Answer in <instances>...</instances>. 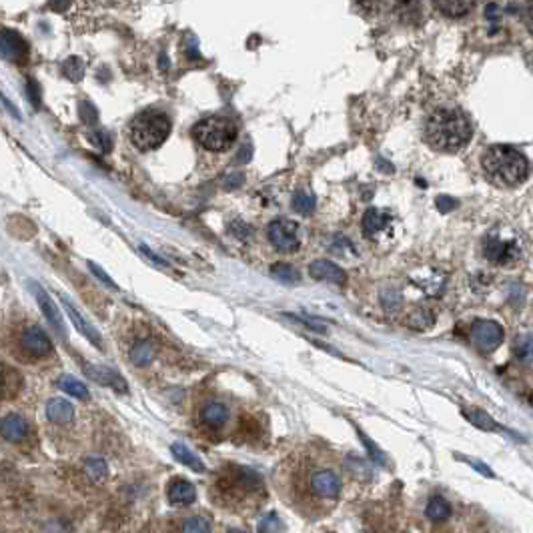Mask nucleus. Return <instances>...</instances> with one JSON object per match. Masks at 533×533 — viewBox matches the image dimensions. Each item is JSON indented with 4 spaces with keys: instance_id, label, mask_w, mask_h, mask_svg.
Listing matches in <instances>:
<instances>
[{
    "instance_id": "f257e3e1",
    "label": "nucleus",
    "mask_w": 533,
    "mask_h": 533,
    "mask_svg": "<svg viewBox=\"0 0 533 533\" xmlns=\"http://www.w3.org/2000/svg\"><path fill=\"white\" fill-rule=\"evenodd\" d=\"M425 139L437 151L455 153L471 139V123L457 109H439L427 119Z\"/></svg>"
},
{
    "instance_id": "4468645a",
    "label": "nucleus",
    "mask_w": 533,
    "mask_h": 533,
    "mask_svg": "<svg viewBox=\"0 0 533 533\" xmlns=\"http://www.w3.org/2000/svg\"><path fill=\"white\" fill-rule=\"evenodd\" d=\"M391 227V217L389 212L379 209H369L363 217V233L365 237L377 238L379 235H385Z\"/></svg>"
},
{
    "instance_id": "b1692460",
    "label": "nucleus",
    "mask_w": 533,
    "mask_h": 533,
    "mask_svg": "<svg viewBox=\"0 0 533 533\" xmlns=\"http://www.w3.org/2000/svg\"><path fill=\"white\" fill-rule=\"evenodd\" d=\"M56 385L62 389L65 393H69L72 397H76V399H81V401H88L90 399V393L86 389V385L81 383L79 379L70 377V375H62V377L56 381Z\"/></svg>"
},
{
    "instance_id": "e433bc0d",
    "label": "nucleus",
    "mask_w": 533,
    "mask_h": 533,
    "mask_svg": "<svg viewBox=\"0 0 533 533\" xmlns=\"http://www.w3.org/2000/svg\"><path fill=\"white\" fill-rule=\"evenodd\" d=\"M90 140H93V144H97L102 153H111L112 140H111V137H109V133H107V130H102V128L95 130V135L90 137Z\"/></svg>"
},
{
    "instance_id": "f8f14e48",
    "label": "nucleus",
    "mask_w": 533,
    "mask_h": 533,
    "mask_svg": "<svg viewBox=\"0 0 533 533\" xmlns=\"http://www.w3.org/2000/svg\"><path fill=\"white\" fill-rule=\"evenodd\" d=\"M20 347L22 351H27L30 357H46L53 351V343L50 339L42 333V329L39 327H30L22 335H20Z\"/></svg>"
},
{
    "instance_id": "79ce46f5",
    "label": "nucleus",
    "mask_w": 533,
    "mask_h": 533,
    "mask_svg": "<svg viewBox=\"0 0 533 533\" xmlns=\"http://www.w3.org/2000/svg\"><path fill=\"white\" fill-rule=\"evenodd\" d=\"M437 207H439L441 212H447V210L457 207V201H455V198H449V196H439V198H437Z\"/></svg>"
},
{
    "instance_id": "4c0bfd02",
    "label": "nucleus",
    "mask_w": 533,
    "mask_h": 533,
    "mask_svg": "<svg viewBox=\"0 0 533 533\" xmlns=\"http://www.w3.org/2000/svg\"><path fill=\"white\" fill-rule=\"evenodd\" d=\"M515 355L519 357H532L533 355V335H523L515 341Z\"/></svg>"
},
{
    "instance_id": "ddd939ff",
    "label": "nucleus",
    "mask_w": 533,
    "mask_h": 533,
    "mask_svg": "<svg viewBox=\"0 0 533 533\" xmlns=\"http://www.w3.org/2000/svg\"><path fill=\"white\" fill-rule=\"evenodd\" d=\"M84 373L86 377L97 381L98 385H104V387H112L114 391L126 393V381L121 377V373H116L111 367H104V365H84Z\"/></svg>"
},
{
    "instance_id": "58836bf2",
    "label": "nucleus",
    "mask_w": 533,
    "mask_h": 533,
    "mask_svg": "<svg viewBox=\"0 0 533 533\" xmlns=\"http://www.w3.org/2000/svg\"><path fill=\"white\" fill-rule=\"evenodd\" d=\"M28 98L32 100V104L39 109L41 107V86L34 79H28Z\"/></svg>"
},
{
    "instance_id": "cd10ccee",
    "label": "nucleus",
    "mask_w": 533,
    "mask_h": 533,
    "mask_svg": "<svg viewBox=\"0 0 533 533\" xmlns=\"http://www.w3.org/2000/svg\"><path fill=\"white\" fill-rule=\"evenodd\" d=\"M315 205H317V198L311 191H297L293 195V209L299 212V215H311L315 210Z\"/></svg>"
},
{
    "instance_id": "72a5a7b5",
    "label": "nucleus",
    "mask_w": 533,
    "mask_h": 533,
    "mask_svg": "<svg viewBox=\"0 0 533 533\" xmlns=\"http://www.w3.org/2000/svg\"><path fill=\"white\" fill-rule=\"evenodd\" d=\"M283 532V521L277 513H266L265 518L259 521V533H281Z\"/></svg>"
},
{
    "instance_id": "aec40b11",
    "label": "nucleus",
    "mask_w": 533,
    "mask_h": 533,
    "mask_svg": "<svg viewBox=\"0 0 533 533\" xmlns=\"http://www.w3.org/2000/svg\"><path fill=\"white\" fill-rule=\"evenodd\" d=\"M22 385V377L8 365H0V399L14 397Z\"/></svg>"
},
{
    "instance_id": "f3484780",
    "label": "nucleus",
    "mask_w": 533,
    "mask_h": 533,
    "mask_svg": "<svg viewBox=\"0 0 533 533\" xmlns=\"http://www.w3.org/2000/svg\"><path fill=\"white\" fill-rule=\"evenodd\" d=\"M0 435L11 441V443H20L28 435V423L20 415H6L0 421Z\"/></svg>"
},
{
    "instance_id": "f704fd0d",
    "label": "nucleus",
    "mask_w": 533,
    "mask_h": 533,
    "mask_svg": "<svg viewBox=\"0 0 533 533\" xmlns=\"http://www.w3.org/2000/svg\"><path fill=\"white\" fill-rule=\"evenodd\" d=\"M359 437H361V441H363V445L367 447V451H369V455H371V459H373V463H379V465H387V457H385V453L381 451V449L367 437L365 433H361L359 431Z\"/></svg>"
},
{
    "instance_id": "c9c22d12",
    "label": "nucleus",
    "mask_w": 533,
    "mask_h": 533,
    "mask_svg": "<svg viewBox=\"0 0 533 533\" xmlns=\"http://www.w3.org/2000/svg\"><path fill=\"white\" fill-rule=\"evenodd\" d=\"M79 114H81V121H83L84 125L93 126L97 123L98 112L95 109V104H90V102H81L79 104Z\"/></svg>"
},
{
    "instance_id": "393cba45",
    "label": "nucleus",
    "mask_w": 533,
    "mask_h": 533,
    "mask_svg": "<svg viewBox=\"0 0 533 533\" xmlns=\"http://www.w3.org/2000/svg\"><path fill=\"white\" fill-rule=\"evenodd\" d=\"M405 325L411 327V329H415V331H425V329H429L433 325V313L425 307L415 309V311H411L407 315Z\"/></svg>"
},
{
    "instance_id": "4be33fe9",
    "label": "nucleus",
    "mask_w": 533,
    "mask_h": 533,
    "mask_svg": "<svg viewBox=\"0 0 533 533\" xmlns=\"http://www.w3.org/2000/svg\"><path fill=\"white\" fill-rule=\"evenodd\" d=\"M170 451H173V455H175L177 461L187 465V467H191L196 473H203V471H205V463L201 461L187 445H182V443H173V445H170Z\"/></svg>"
},
{
    "instance_id": "3c124183",
    "label": "nucleus",
    "mask_w": 533,
    "mask_h": 533,
    "mask_svg": "<svg viewBox=\"0 0 533 533\" xmlns=\"http://www.w3.org/2000/svg\"><path fill=\"white\" fill-rule=\"evenodd\" d=\"M53 8H56V11H65V8H69V2H62V4H50Z\"/></svg>"
},
{
    "instance_id": "9d476101",
    "label": "nucleus",
    "mask_w": 533,
    "mask_h": 533,
    "mask_svg": "<svg viewBox=\"0 0 533 533\" xmlns=\"http://www.w3.org/2000/svg\"><path fill=\"white\" fill-rule=\"evenodd\" d=\"M32 291H34V297H36V303H39V307H41L42 315L46 317V321L50 323V327L55 329L58 335L62 337V339H67V327H65V321H62V315H60V311L56 307V303L53 301V297L46 293L42 287L39 285H32Z\"/></svg>"
},
{
    "instance_id": "9b49d317",
    "label": "nucleus",
    "mask_w": 533,
    "mask_h": 533,
    "mask_svg": "<svg viewBox=\"0 0 533 533\" xmlns=\"http://www.w3.org/2000/svg\"><path fill=\"white\" fill-rule=\"evenodd\" d=\"M483 252L495 265H505L518 257V245L513 241H501L497 237L485 238L483 243Z\"/></svg>"
},
{
    "instance_id": "a211bd4d",
    "label": "nucleus",
    "mask_w": 533,
    "mask_h": 533,
    "mask_svg": "<svg viewBox=\"0 0 533 533\" xmlns=\"http://www.w3.org/2000/svg\"><path fill=\"white\" fill-rule=\"evenodd\" d=\"M168 499L175 505H191L196 499V490L187 479H173L168 483Z\"/></svg>"
},
{
    "instance_id": "8fccbe9b",
    "label": "nucleus",
    "mask_w": 533,
    "mask_h": 533,
    "mask_svg": "<svg viewBox=\"0 0 533 533\" xmlns=\"http://www.w3.org/2000/svg\"><path fill=\"white\" fill-rule=\"evenodd\" d=\"M377 165H379V167H381V168H383V170H387V173H391V170H393L391 165H385V163H383V158H381V156H379V158H377Z\"/></svg>"
},
{
    "instance_id": "c756f323",
    "label": "nucleus",
    "mask_w": 533,
    "mask_h": 533,
    "mask_svg": "<svg viewBox=\"0 0 533 533\" xmlns=\"http://www.w3.org/2000/svg\"><path fill=\"white\" fill-rule=\"evenodd\" d=\"M84 471L93 481H102L104 477L109 475V465L100 457H93V459H86V463H84Z\"/></svg>"
},
{
    "instance_id": "473e14b6",
    "label": "nucleus",
    "mask_w": 533,
    "mask_h": 533,
    "mask_svg": "<svg viewBox=\"0 0 533 533\" xmlns=\"http://www.w3.org/2000/svg\"><path fill=\"white\" fill-rule=\"evenodd\" d=\"M181 533H210V521L207 518H203V515L187 519L182 523Z\"/></svg>"
},
{
    "instance_id": "603ef678",
    "label": "nucleus",
    "mask_w": 533,
    "mask_h": 533,
    "mask_svg": "<svg viewBox=\"0 0 533 533\" xmlns=\"http://www.w3.org/2000/svg\"><path fill=\"white\" fill-rule=\"evenodd\" d=\"M229 533H247V532H243V529H231Z\"/></svg>"
},
{
    "instance_id": "7ed1b4c3",
    "label": "nucleus",
    "mask_w": 533,
    "mask_h": 533,
    "mask_svg": "<svg viewBox=\"0 0 533 533\" xmlns=\"http://www.w3.org/2000/svg\"><path fill=\"white\" fill-rule=\"evenodd\" d=\"M170 135V121L158 111H142L130 123V139L140 151L158 149Z\"/></svg>"
},
{
    "instance_id": "6e6552de",
    "label": "nucleus",
    "mask_w": 533,
    "mask_h": 533,
    "mask_svg": "<svg viewBox=\"0 0 533 533\" xmlns=\"http://www.w3.org/2000/svg\"><path fill=\"white\" fill-rule=\"evenodd\" d=\"M504 341V329L501 325L493 321H475L471 327V343L481 353L495 351Z\"/></svg>"
},
{
    "instance_id": "a18cd8bd",
    "label": "nucleus",
    "mask_w": 533,
    "mask_h": 533,
    "mask_svg": "<svg viewBox=\"0 0 533 533\" xmlns=\"http://www.w3.org/2000/svg\"><path fill=\"white\" fill-rule=\"evenodd\" d=\"M389 295L391 297H387V295H383V301H385V307H399V303H401V297H399V293L397 291H393V289H389Z\"/></svg>"
},
{
    "instance_id": "c03bdc74",
    "label": "nucleus",
    "mask_w": 533,
    "mask_h": 533,
    "mask_svg": "<svg viewBox=\"0 0 533 533\" xmlns=\"http://www.w3.org/2000/svg\"><path fill=\"white\" fill-rule=\"evenodd\" d=\"M523 22L533 34V2L532 4H523Z\"/></svg>"
},
{
    "instance_id": "2eb2a0df",
    "label": "nucleus",
    "mask_w": 533,
    "mask_h": 533,
    "mask_svg": "<svg viewBox=\"0 0 533 533\" xmlns=\"http://www.w3.org/2000/svg\"><path fill=\"white\" fill-rule=\"evenodd\" d=\"M60 299H62V307L67 309V313H69V317L72 319V323H74V327L79 329V333L86 337V339H88L93 345H97L98 349H100V347H102V339H100V333H98L97 329H95L90 323L84 319L83 315H81L76 309L70 305V301L67 299V297H60Z\"/></svg>"
},
{
    "instance_id": "ea45409f",
    "label": "nucleus",
    "mask_w": 533,
    "mask_h": 533,
    "mask_svg": "<svg viewBox=\"0 0 533 533\" xmlns=\"http://www.w3.org/2000/svg\"><path fill=\"white\" fill-rule=\"evenodd\" d=\"M88 269H90V271H93V275H97L98 279L102 281V283H107V285L112 287V289H119V285H116V283H114V281H112L111 277H109V275L100 269V266L95 265V263H88Z\"/></svg>"
},
{
    "instance_id": "39448f33",
    "label": "nucleus",
    "mask_w": 533,
    "mask_h": 533,
    "mask_svg": "<svg viewBox=\"0 0 533 533\" xmlns=\"http://www.w3.org/2000/svg\"><path fill=\"white\" fill-rule=\"evenodd\" d=\"M263 479L257 471L249 467H233L227 475L219 481V487L229 499H243L255 491L261 490Z\"/></svg>"
},
{
    "instance_id": "49530a36",
    "label": "nucleus",
    "mask_w": 533,
    "mask_h": 533,
    "mask_svg": "<svg viewBox=\"0 0 533 533\" xmlns=\"http://www.w3.org/2000/svg\"><path fill=\"white\" fill-rule=\"evenodd\" d=\"M467 463H469V465H473L479 473H483V475H487V477H495V473L491 471L487 465H483V463H479V461H467Z\"/></svg>"
},
{
    "instance_id": "a19ab883",
    "label": "nucleus",
    "mask_w": 533,
    "mask_h": 533,
    "mask_svg": "<svg viewBox=\"0 0 533 533\" xmlns=\"http://www.w3.org/2000/svg\"><path fill=\"white\" fill-rule=\"evenodd\" d=\"M251 156H252V147H251V142H245L243 147H241V151L237 153V165H243V163H249L251 161Z\"/></svg>"
},
{
    "instance_id": "7c9ffc66",
    "label": "nucleus",
    "mask_w": 533,
    "mask_h": 533,
    "mask_svg": "<svg viewBox=\"0 0 533 533\" xmlns=\"http://www.w3.org/2000/svg\"><path fill=\"white\" fill-rule=\"evenodd\" d=\"M435 8L445 16H463L473 8V2H435Z\"/></svg>"
},
{
    "instance_id": "09e8293b",
    "label": "nucleus",
    "mask_w": 533,
    "mask_h": 533,
    "mask_svg": "<svg viewBox=\"0 0 533 533\" xmlns=\"http://www.w3.org/2000/svg\"><path fill=\"white\" fill-rule=\"evenodd\" d=\"M241 182H243V177H241V175H237V177H233L231 181H227L224 184H227L229 189H235V187H238Z\"/></svg>"
},
{
    "instance_id": "423d86ee",
    "label": "nucleus",
    "mask_w": 533,
    "mask_h": 533,
    "mask_svg": "<svg viewBox=\"0 0 533 533\" xmlns=\"http://www.w3.org/2000/svg\"><path fill=\"white\" fill-rule=\"evenodd\" d=\"M307 487L313 499L335 504L341 495V479L333 469H315L307 479Z\"/></svg>"
},
{
    "instance_id": "412c9836",
    "label": "nucleus",
    "mask_w": 533,
    "mask_h": 533,
    "mask_svg": "<svg viewBox=\"0 0 533 533\" xmlns=\"http://www.w3.org/2000/svg\"><path fill=\"white\" fill-rule=\"evenodd\" d=\"M46 417L55 423H69L74 417V409L67 399H50L46 405Z\"/></svg>"
},
{
    "instance_id": "6ab92c4d",
    "label": "nucleus",
    "mask_w": 533,
    "mask_h": 533,
    "mask_svg": "<svg viewBox=\"0 0 533 533\" xmlns=\"http://www.w3.org/2000/svg\"><path fill=\"white\" fill-rule=\"evenodd\" d=\"M229 419V409L223 405V403H217V401H212V403H207V405L201 409V421L210 427V429H219V427H223L224 423Z\"/></svg>"
},
{
    "instance_id": "0eeeda50",
    "label": "nucleus",
    "mask_w": 533,
    "mask_h": 533,
    "mask_svg": "<svg viewBox=\"0 0 533 533\" xmlns=\"http://www.w3.org/2000/svg\"><path fill=\"white\" fill-rule=\"evenodd\" d=\"M0 56L14 65H27L30 58V46L20 32L13 28H0Z\"/></svg>"
},
{
    "instance_id": "1a4fd4ad",
    "label": "nucleus",
    "mask_w": 533,
    "mask_h": 533,
    "mask_svg": "<svg viewBox=\"0 0 533 533\" xmlns=\"http://www.w3.org/2000/svg\"><path fill=\"white\" fill-rule=\"evenodd\" d=\"M269 238L271 243L283 252H291L299 249V231H297V224L293 221H285V219H279V221H273L269 224Z\"/></svg>"
},
{
    "instance_id": "20e7f679",
    "label": "nucleus",
    "mask_w": 533,
    "mask_h": 533,
    "mask_svg": "<svg viewBox=\"0 0 533 533\" xmlns=\"http://www.w3.org/2000/svg\"><path fill=\"white\" fill-rule=\"evenodd\" d=\"M193 137L207 151L221 153V151H227L235 142V139H237V126H235V123L231 119L209 116V119L198 121L193 126Z\"/></svg>"
},
{
    "instance_id": "dca6fc26",
    "label": "nucleus",
    "mask_w": 533,
    "mask_h": 533,
    "mask_svg": "<svg viewBox=\"0 0 533 533\" xmlns=\"http://www.w3.org/2000/svg\"><path fill=\"white\" fill-rule=\"evenodd\" d=\"M309 273H311L313 279L329 281V283H335V285H343L345 283V273L341 271V266H337L331 261H325V259L313 261L309 265Z\"/></svg>"
},
{
    "instance_id": "c85d7f7f",
    "label": "nucleus",
    "mask_w": 533,
    "mask_h": 533,
    "mask_svg": "<svg viewBox=\"0 0 533 533\" xmlns=\"http://www.w3.org/2000/svg\"><path fill=\"white\" fill-rule=\"evenodd\" d=\"M62 74L70 79L72 83H79L83 81L84 76V62L79 58V56H70L62 62Z\"/></svg>"
},
{
    "instance_id": "bb28decb",
    "label": "nucleus",
    "mask_w": 533,
    "mask_h": 533,
    "mask_svg": "<svg viewBox=\"0 0 533 533\" xmlns=\"http://www.w3.org/2000/svg\"><path fill=\"white\" fill-rule=\"evenodd\" d=\"M154 359V347L151 343L142 341V343H137L133 349H130V361L137 365V367H147V365L153 363Z\"/></svg>"
},
{
    "instance_id": "5701e85b",
    "label": "nucleus",
    "mask_w": 533,
    "mask_h": 533,
    "mask_svg": "<svg viewBox=\"0 0 533 533\" xmlns=\"http://www.w3.org/2000/svg\"><path fill=\"white\" fill-rule=\"evenodd\" d=\"M465 417L469 419V423H473L477 429H481V431H505L504 427H499L493 417H491L490 413H485V411H481V409H469V411H465Z\"/></svg>"
},
{
    "instance_id": "a878e982",
    "label": "nucleus",
    "mask_w": 533,
    "mask_h": 533,
    "mask_svg": "<svg viewBox=\"0 0 533 533\" xmlns=\"http://www.w3.org/2000/svg\"><path fill=\"white\" fill-rule=\"evenodd\" d=\"M425 515L429 519H433V521H445L451 515V505H449L447 499L435 495V497L429 499V504L425 507Z\"/></svg>"
},
{
    "instance_id": "de8ad7c7",
    "label": "nucleus",
    "mask_w": 533,
    "mask_h": 533,
    "mask_svg": "<svg viewBox=\"0 0 533 533\" xmlns=\"http://www.w3.org/2000/svg\"><path fill=\"white\" fill-rule=\"evenodd\" d=\"M0 98H2V102H4V104H6V107H8V111L13 112V114H14V116H16V119H20V114H18V111H16V107H13V104H11V100H8V98L4 97V95H2V93H0Z\"/></svg>"
},
{
    "instance_id": "2f4dec72",
    "label": "nucleus",
    "mask_w": 533,
    "mask_h": 533,
    "mask_svg": "<svg viewBox=\"0 0 533 533\" xmlns=\"http://www.w3.org/2000/svg\"><path fill=\"white\" fill-rule=\"evenodd\" d=\"M271 275L275 279L283 281V283H299V279H301V275L287 263H277V265L271 266Z\"/></svg>"
},
{
    "instance_id": "f03ea898",
    "label": "nucleus",
    "mask_w": 533,
    "mask_h": 533,
    "mask_svg": "<svg viewBox=\"0 0 533 533\" xmlns=\"http://www.w3.org/2000/svg\"><path fill=\"white\" fill-rule=\"evenodd\" d=\"M483 170L491 182L499 187H515L527 175V161L518 149L507 144H495L483 153Z\"/></svg>"
},
{
    "instance_id": "37998d69",
    "label": "nucleus",
    "mask_w": 533,
    "mask_h": 533,
    "mask_svg": "<svg viewBox=\"0 0 533 533\" xmlns=\"http://www.w3.org/2000/svg\"><path fill=\"white\" fill-rule=\"evenodd\" d=\"M140 252H142V255H144V257H147V259H151V261H153V263H156V265L168 266L167 261H165V259H161V257H156V255H154V252L151 251V249H149V247H147V245H140Z\"/></svg>"
}]
</instances>
